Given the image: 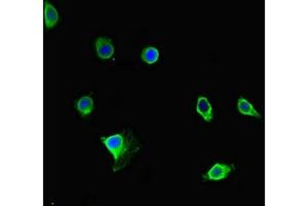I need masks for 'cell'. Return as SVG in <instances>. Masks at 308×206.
<instances>
[{
    "label": "cell",
    "mask_w": 308,
    "mask_h": 206,
    "mask_svg": "<svg viewBox=\"0 0 308 206\" xmlns=\"http://www.w3.org/2000/svg\"><path fill=\"white\" fill-rule=\"evenodd\" d=\"M101 141L113 156V172L124 169L141 148L140 142L134 136L132 131L130 129L126 130L122 133L114 134L108 137H101Z\"/></svg>",
    "instance_id": "1"
},
{
    "label": "cell",
    "mask_w": 308,
    "mask_h": 206,
    "mask_svg": "<svg viewBox=\"0 0 308 206\" xmlns=\"http://www.w3.org/2000/svg\"><path fill=\"white\" fill-rule=\"evenodd\" d=\"M234 170V165L216 163L202 177L206 180H221L226 178L231 171Z\"/></svg>",
    "instance_id": "2"
},
{
    "label": "cell",
    "mask_w": 308,
    "mask_h": 206,
    "mask_svg": "<svg viewBox=\"0 0 308 206\" xmlns=\"http://www.w3.org/2000/svg\"><path fill=\"white\" fill-rule=\"evenodd\" d=\"M94 47H96V51H97L99 58L103 60L110 59L114 55L113 42L111 39H109V37H106V36L98 37L97 41H96L94 43Z\"/></svg>",
    "instance_id": "3"
},
{
    "label": "cell",
    "mask_w": 308,
    "mask_h": 206,
    "mask_svg": "<svg viewBox=\"0 0 308 206\" xmlns=\"http://www.w3.org/2000/svg\"><path fill=\"white\" fill-rule=\"evenodd\" d=\"M44 26L48 30L52 29L58 24V22H59V14H58V11L48 2H44Z\"/></svg>",
    "instance_id": "4"
},
{
    "label": "cell",
    "mask_w": 308,
    "mask_h": 206,
    "mask_svg": "<svg viewBox=\"0 0 308 206\" xmlns=\"http://www.w3.org/2000/svg\"><path fill=\"white\" fill-rule=\"evenodd\" d=\"M198 114L200 115L206 122H212L214 119L213 116V107L206 97H198V105H196Z\"/></svg>",
    "instance_id": "5"
},
{
    "label": "cell",
    "mask_w": 308,
    "mask_h": 206,
    "mask_svg": "<svg viewBox=\"0 0 308 206\" xmlns=\"http://www.w3.org/2000/svg\"><path fill=\"white\" fill-rule=\"evenodd\" d=\"M76 108H77V110H78L80 115L84 118L90 115L92 110H94V100H92V98L90 95L80 97L78 100H77Z\"/></svg>",
    "instance_id": "6"
},
{
    "label": "cell",
    "mask_w": 308,
    "mask_h": 206,
    "mask_svg": "<svg viewBox=\"0 0 308 206\" xmlns=\"http://www.w3.org/2000/svg\"><path fill=\"white\" fill-rule=\"evenodd\" d=\"M238 109L240 114L244 115V116H250V117H255V118H258V119H262V116L254 108L252 103H250L244 97L238 98Z\"/></svg>",
    "instance_id": "7"
},
{
    "label": "cell",
    "mask_w": 308,
    "mask_h": 206,
    "mask_svg": "<svg viewBox=\"0 0 308 206\" xmlns=\"http://www.w3.org/2000/svg\"><path fill=\"white\" fill-rule=\"evenodd\" d=\"M142 60L147 64L156 63L160 59V52L154 47H147L142 51L141 54Z\"/></svg>",
    "instance_id": "8"
}]
</instances>
